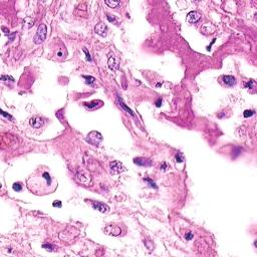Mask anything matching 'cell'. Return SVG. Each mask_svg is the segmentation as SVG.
I'll list each match as a JSON object with an SVG mask.
<instances>
[{
  "mask_svg": "<svg viewBox=\"0 0 257 257\" xmlns=\"http://www.w3.org/2000/svg\"><path fill=\"white\" fill-rule=\"evenodd\" d=\"M27 188L35 195L43 196L51 194L57 188V181L45 166L38 167L27 179Z\"/></svg>",
  "mask_w": 257,
  "mask_h": 257,
  "instance_id": "cell-1",
  "label": "cell"
},
{
  "mask_svg": "<svg viewBox=\"0 0 257 257\" xmlns=\"http://www.w3.org/2000/svg\"><path fill=\"white\" fill-rule=\"evenodd\" d=\"M46 35H47V27L45 24H40L37 29V32L34 36V43L41 44L44 42L46 39Z\"/></svg>",
  "mask_w": 257,
  "mask_h": 257,
  "instance_id": "cell-2",
  "label": "cell"
},
{
  "mask_svg": "<svg viewBox=\"0 0 257 257\" xmlns=\"http://www.w3.org/2000/svg\"><path fill=\"white\" fill-rule=\"evenodd\" d=\"M219 83L223 86L232 87L236 85V79L233 75H222V77H219Z\"/></svg>",
  "mask_w": 257,
  "mask_h": 257,
  "instance_id": "cell-3",
  "label": "cell"
},
{
  "mask_svg": "<svg viewBox=\"0 0 257 257\" xmlns=\"http://www.w3.org/2000/svg\"><path fill=\"white\" fill-rule=\"evenodd\" d=\"M109 169H111V173L113 175L120 174V173L126 171V168L124 167V165L119 161H113L109 164Z\"/></svg>",
  "mask_w": 257,
  "mask_h": 257,
  "instance_id": "cell-4",
  "label": "cell"
},
{
  "mask_svg": "<svg viewBox=\"0 0 257 257\" xmlns=\"http://www.w3.org/2000/svg\"><path fill=\"white\" fill-rule=\"evenodd\" d=\"M86 140H87L92 145L98 146V145L103 141V137H102V135L98 132H90V134H88Z\"/></svg>",
  "mask_w": 257,
  "mask_h": 257,
  "instance_id": "cell-5",
  "label": "cell"
},
{
  "mask_svg": "<svg viewBox=\"0 0 257 257\" xmlns=\"http://www.w3.org/2000/svg\"><path fill=\"white\" fill-rule=\"evenodd\" d=\"M77 182H79V183L85 185V186H88V185L92 183V179H90V175L86 174V173L83 172V171L77 173Z\"/></svg>",
  "mask_w": 257,
  "mask_h": 257,
  "instance_id": "cell-6",
  "label": "cell"
},
{
  "mask_svg": "<svg viewBox=\"0 0 257 257\" xmlns=\"http://www.w3.org/2000/svg\"><path fill=\"white\" fill-rule=\"evenodd\" d=\"M90 204H92V208L96 210H98V211L103 212V213H107V212L109 211V207L105 203H102L100 201H92V200H90Z\"/></svg>",
  "mask_w": 257,
  "mask_h": 257,
  "instance_id": "cell-7",
  "label": "cell"
},
{
  "mask_svg": "<svg viewBox=\"0 0 257 257\" xmlns=\"http://www.w3.org/2000/svg\"><path fill=\"white\" fill-rule=\"evenodd\" d=\"M29 124L32 128H40L44 126V119L41 117H38V116H34L30 119L29 121Z\"/></svg>",
  "mask_w": 257,
  "mask_h": 257,
  "instance_id": "cell-8",
  "label": "cell"
},
{
  "mask_svg": "<svg viewBox=\"0 0 257 257\" xmlns=\"http://www.w3.org/2000/svg\"><path fill=\"white\" fill-rule=\"evenodd\" d=\"M105 232L107 234L109 235H113V236H118L122 233V229L120 228L118 225L115 224H111V225H107V226L105 228Z\"/></svg>",
  "mask_w": 257,
  "mask_h": 257,
  "instance_id": "cell-9",
  "label": "cell"
},
{
  "mask_svg": "<svg viewBox=\"0 0 257 257\" xmlns=\"http://www.w3.org/2000/svg\"><path fill=\"white\" fill-rule=\"evenodd\" d=\"M134 163L138 166H141V167H151V166L153 165V161H152V160L147 159V158H143V157L135 158Z\"/></svg>",
  "mask_w": 257,
  "mask_h": 257,
  "instance_id": "cell-10",
  "label": "cell"
},
{
  "mask_svg": "<svg viewBox=\"0 0 257 257\" xmlns=\"http://www.w3.org/2000/svg\"><path fill=\"white\" fill-rule=\"evenodd\" d=\"M54 55L56 56V58H57L58 60H64L66 58V55H67V51L66 49H65V46L62 44V47H57L55 50V53H54Z\"/></svg>",
  "mask_w": 257,
  "mask_h": 257,
  "instance_id": "cell-11",
  "label": "cell"
},
{
  "mask_svg": "<svg viewBox=\"0 0 257 257\" xmlns=\"http://www.w3.org/2000/svg\"><path fill=\"white\" fill-rule=\"evenodd\" d=\"M200 18H201V14L198 11H192L187 15V22L188 23H196L197 21H199Z\"/></svg>",
  "mask_w": 257,
  "mask_h": 257,
  "instance_id": "cell-12",
  "label": "cell"
},
{
  "mask_svg": "<svg viewBox=\"0 0 257 257\" xmlns=\"http://www.w3.org/2000/svg\"><path fill=\"white\" fill-rule=\"evenodd\" d=\"M94 31H96V34L100 35V36H106L107 32V27L106 24L100 22L96 25V27H94Z\"/></svg>",
  "mask_w": 257,
  "mask_h": 257,
  "instance_id": "cell-13",
  "label": "cell"
},
{
  "mask_svg": "<svg viewBox=\"0 0 257 257\" xmlns=\"http://www.w3.org/2000/svg\"><path fill=\"white\" fill-rule=\"evenodd\" d=\"M83 105H85L86 109H90V111H94V109L102 107L103 105H104V103H103L102 100H92V102L90 103H85Z\"/></svg>",
  "mask_w": 257,
  "mask_h": 257,
  "instance_id": "cell-14",
  "label": "cell"
},
{
  "mask_svg": "<svg viewBox=\"0 0 257 257\" xmlns=\"http://www.w3.org/2000/svg\"><path fill=\"white\" fill-rule=\"evenodd\" d=\"M109 68L113 69V70H117V69L119 68V64L116 62V58L113 57V56H111V57L109 58Z\"/></svg>",
  "mask_w": 257,
  "mask_h": 257,
  "instance_id": "cell-15",
  "label": "cell"
},
{
  "mask_svg": "<svg viewBox=\"0 0 257 257\" xmlns=\"http://www.w3.org/2000/svg\"><path fill=\"white\" fill-rule=\"evenodd\" d=\"M105 3H106L109 8H117L119 5H121V2L120 1H111V0H106Z\"/></svg>",
  "mask_w": 257,
  "mask_h": 257,
  "instance_id": "cell-16",
  "label": "cell"
},
{
  "mask_svg": "<svg viewBox=\"0 0 257 257\" xmlns=\"http://www.w3.org/2000/svg\"><path fill=\"white\" fill-rule=\"evenodd\" d=\"M83 77L85 79V83H87V85H92V83H94V81H96V79H94V77H87V75H83Z\"/></svg>",
  "mask_w": 257,
  "mask_h": 257,
  "instance_id": "cell-17",
  "label": "cell"
},
{
  "mask_svg": "<svg viewBox=\"0 0 257 257\" xmlns=\"http://www.w3.org/2000/svg\"><path fill=\"white\" fill-rule=\"evenodd\" d=\"M12 187H13V190L16 191V192H20V191L22 190V185H21V183H19V182L14 183Z\"/></svg>",
  "mask_w": 257,
  "mask_h": 257,
  "instance_id": "cell-18",
  "label": "cell"
},
{
  "mask_svg": "<svg viewBox=\"0 0 257 257\" xmlns=\"http://www.w3.org/2000/svg\"><path fill=\"white\" fill-rule=\"evenodd\" d=\"M42 247L45 248L46 250H49V251H53V249H55V246L51 245V244H43Z\"/></svg>",
  "mask_w": 257,
  "mask_h": 257,
  "instance_id": "cell-19",
  "label": "cell"
},
{
  "mask_svg": "<svg viewBox=\"0 0 257 257\" xmlns=\"http://www.w3.org/2000/svg\"><path fill=\"white\" fill-rule=\"evenodd\" d=\"M243 115H244V117H245V118L251 117L252 115H254V111H252V109H249V111H248V109H247V111H244Z\"/></svg>",
  "mask_w": 257,
  "mask_h": 257,
  "instance_id": "cell-20",
  "label": "cell"
},
{
  "mask_svg": "<svg viewBox=\"0 0 257 257\" xmlns=\"http://www.w3.org/2000/svg\"><path fill=\"white\" fill-rule=\"evenodd\" d=\"M144 181H146V182H148V183H149V185H150V187H153V188L157 189V186H156L155 182H153V181H152L151 179L146 178V179H144Z\"/></svg>",
  "mask_w": 257,
  "mask_h": 257,
  "instance_id": "cell-21",
  "label": "cell"
},
{
  "mask_svg": "<svg viewBox=\"0 0 257 257\" xmlns=\"http://www.w3.org/2000/svg\"><path fill=\"white\" fill-rule=\"evenodd\" d=\"M176 161L179 162V163H181V162L184 161V158H183V155L181 153H178L176 155Z\"/></svg>",
  "mask_w": 257,
  "mask_h": 257,
  "instance_id": "cell-22",
  "label": "cell"
},
{
  "mask_svg": "<svg viewBox=\"0 0 257 257\" xmlns=\"http://www.w3.org/2000/svg\"><path fill=\"white\" fill-rule=\"evenodd\" d=\"M52 206L53 207H57V208H62V202L60 201H54L53 203H52Z\"/></svg>",
  "mask_w": 257,
  "mask_h": 257,
  "instance_id": "cell-23",
  "label": "cell"
},
{
  "mask_svg": "<svg viewBox=\"0 0 257 257\" xmlns=\"http://www.w3.org/2000/svg\"><path fill=\"white\" fill-rule=\"evenodd\" d=\"M253 85H254V81H249V83H246V85H245V87H246V88H248V87H249V88H252V87H253Z\"/></svg>",
  "mask_w": 257,
  "mask_h": 257,
  "instance_id": "cell-24",
  "label": "cell"
},
{
  "mask_svg": "<svg viewBox=\"0 0 257 257\" xmlns=\"http://www.w3.org/2000/svg\"><path fill=\"white\" fill-rule=\"evenodd\" d=\"M83 51H85V54H86V59L90 60V62H92V57H90V53H88V52L86 51V49H83Z\"/></svg>",
  "mask_w": 257,
  "mask_h": 257,
  "instance_id": "cell-25",
  "label": "cell"
},
{
  "mask_svg": "<svg viewBox=\"0 0 257 257\" xmlns=\"http://www.w3.org/2000/svg\"><path fill=\"white\" fill-rule=\"evenodd\" d=\"M107 19H109L111 22H116V23H117V21H116V18L113 17V18H111V15H107Z\"/></svg>",
  "mask_w": 257,
  "mask_h": 257,
  "instance_id": "cell-26",
  "label": "cell"
},
{
  "mask_svg": "<svg viewBox=\"0 0 257 257\" xmlns=\"http://www.w3.org/2000/svg\"><path fill=\"white\" fill-rule=\"evenodd\" d=\"M156 106H157L158 107L162 106V100H161V98H158V100L156 102Z\"/></svg>",
  "mask_w": 257,
  "mask_h": 257,
  "instance_id": "cell-27",
  "label": "cell"
},
{
  "mask_svg": "<svg viewBox=\"0 0 257 257\" xmlns=\"http://www.w3.org/2000/svg\"><path fill=\"white\" fill-rule=\"evenodd\" d=\"M192 238H193V234H192V233H189V234L186 236V239L187 240H190V239H192Z\"/></svg>",
  "mask_w": 257,
  "mask_h": 257,
  "instance_id": "cell-28",
  "label": "cell"
},
{
  "mask_svg": "<svg viewBox=\"0 0 257 257\" xmlns=\"http://www.w3.org/2000/svg\"><path fill=\"white\" fill-rule=\"evenodd\" d=\"M166 168H167V164H166V163H164V164H163V165H162L161 169H162V170H165V169H166Z\"/></svg>",
  "mask_w": 257,
  "mask_h": 257,
  "instance_id": "cell-29",
  "label": "cell"
}]
</instances>
